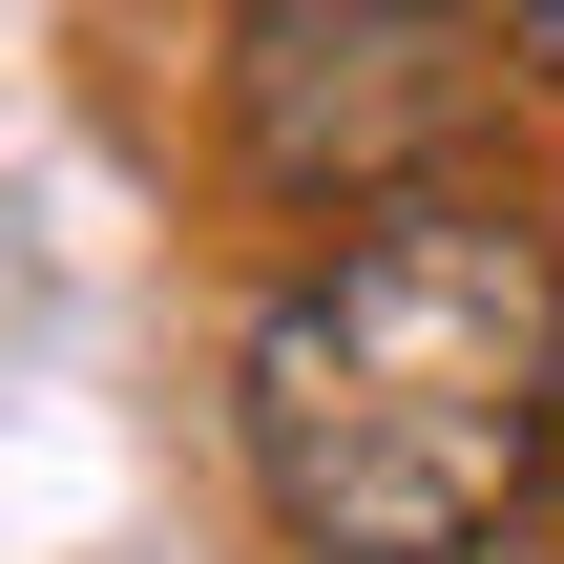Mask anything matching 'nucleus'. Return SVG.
<instances>
[{
  "label": "nucleus",
  "instance_id": "nucleus-1",
  "mask_svg": "<svg viewBox=\"0 0 564 564\" xmlns=\"http://www.w3.org/2000/svg\"><path fill=\"white\" fill-rule=\"evenodd\" d=\"M230 460L293 564H502L564 481V230L502 188H377L230 335Z\"/></svg>",
  "mask_w": 564,
  "mask_h": 564
},
{
  "label": "nucleus",
  "instance_id": "nucleus-2",
  "mask_svg": "<svg viewBox=\"0 0 564 564\" xmlns=\"http://www.w3.org/2000/svg\"><path fill=\"white\" fill-rule=\"evenodd\" d=\"M481 0H230V167L272 209L440 188L481 126Z\"/></svg>",
  "mask_w": 564,
  "mask_h": 564
},
{
  "label": "nucleus",
  "instance_id": "nucleus-3",
  "mask_svg": "<svg viewBox=\"0 0 564 564\" xmlns=\"http://www.w3.org/2000/svg\"><path fill=\"white\" fill-rule=\"evenodd\" d=\"M502 42H523V63H544V84H564V0H502Z\"/></svg>",
  "mask_w": 564,
  "mask_h": 564
},
{
  "label": "nucleus",
  "instance_id": "nucleus-4",
  "mask_svg": "<svg viewBox=\"0 0 564 564\" xmlns=\"http://www.w3.org/2000/svg\"><path fill=\"white\" fill-rule=\"evenodd\" d=\"M481 21H502V0H481Z\"/></svg>",
  "mask_w": 564,
  "mask_h": 564
}]
</instances>
